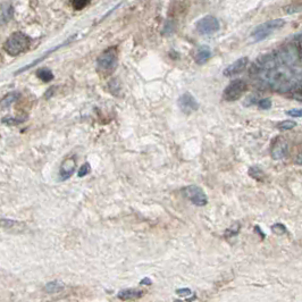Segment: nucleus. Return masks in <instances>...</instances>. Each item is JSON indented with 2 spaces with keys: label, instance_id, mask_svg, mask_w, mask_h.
<instances>
[{
  "label": "nucleus",
  "instance_id": "6e6552de",
  "mask_svg": "<svg viewBox=\"0 0 302 302\" xmlns=\"http://www.w3.org/2000/svg\"><path fill=\"white\" fill-rule=\"evenodd\" d=\"M288 152V147H287V142L284 139H281L278 137L274 141L273 146H271V158L275 160H281L284 159L285 157L287 156Z\"/></svg>",
  "mask_w": 302,
  "mask_h": 302
},
{
  "label": "nucleus",
  "instance_id": "0eeeda50",
  "mask_svg": "<svg viewBox=\"0 0 302 302\" xmlns=\"http://www.w3.org/2000/svg\"><path fill=\"white\" fill-rule=\"evenodd\" d=\"M177 103H179L181 112L185 114V115H190V114L197 112L199 109V103H198L197 99L189 92L183 93L179 98Z\"/></svg>",
  "mask_w": 302,
  "mask_h": 302
},
{
  "label": "nucleus",
  "instance_id": "a211bd4d",
  "mask_svg": "<svg viewBox=\"0 0 302 302\" xmlns=\"http://www.w3.org/2000/svg\"><path fill=\"white\" fill-rule=\"evenodd\" d=\"M64 288V285L60 282H50L45 286V290L49 293H57V292L62 291Z\"/></svg>",
  "mask_w": 302,
  "mask_h": 302
},
{
  "label": "nucleus",
  "instance_id": "c85d7f7f",
  "mask_svg": "<svg viewBox=\"0 0 302 302\" xmlns=\"http://www.w3.org/2000/svg\"><path fill=\"white\" fill-rule=\"evenodd\" d=\"M239 230H240L239 224L234 225V226L231 227L230 230H227L226 236H234V235H235V234H237V232H239Z\"/></svg>",
  "mask_w": 302,
  "mask_h": 302
},
{
  "label": "nucleus",
  "instance_id": "1a4fd4ad",
  "mask_svg": "<svg viewBox=\"0 0 302 302\" xmlns=\"http://www.w3.org/2000/svg\"><path fill=\"white\" fill-rule=\"evenodd\" d=\"M249 63V58L248 57H242V58L237 59L233 64H231L229 67L224 69V75L227 76V78H232V76H235L237 74L242 73L246 67Z\"/></svg>",
  "mask_w": 302,
  "mask_h": 302
},
{
  "label": "nucleus",
  "instance_id": "f3484780",
  "mask_svg": "<svg viewBox=\"0 0 302 302\" xmlns=\"http://www.w3.org/2000/svg\"><path fill=\"white\" fill-rule=\"evenodd\" d=\"M19 225H22L21 223H18V221H15V220H12V219H6V218H2L1 219V226H2V229H5V230H17L18 231V229L19 227H22V226H19Z\"/></svg>",
  "mask_w": 302,
  "mask_h": 302
},
{
  "label": "nucleus",
  "instance_id": "f03ea898",
  "mask_svg": "<svg viewBox=\"0 0 302 302\" xmlns=\"http://www.w3.org/2000/svg\"><path fill=\"white\" fill-rule=\"evenodd\" d=\"M30 38L23 32H14L9 35L4 45V50L11 56H18L29 48Z\"/></svg>",
  "mask_w": 302,
  "mask_h": 302
},
{
  "label": "nucleus",
  "instance_id": "dca6fc26",
  "mask_svg": "<svg viewBox=\"0 0 302 302\" xmlns=\"http://www.w3.org/2000/svg\"><path fill=\"white\" fill-rule=\"evenodd\" d=\"M249 175L256 181H259V182H264L265 181L264 172L259 168V167H257V166L251 167V168L249 169Z\"/></svg>",
  "mask_w": 302,
  "mask_h": 302
},
{
  "label": "nucleus",
  "instance_id": "6ab92c4d",
  "mask_svg": "<svg viewBox=\"0 0 302 302\" xmlns=\"http://www.w3.org/2000/svg\"><path fill=\"white\" fill-rule=\"evenodd\" d=\"M26 120V117H23V118H19V117H4L1 119L2 124H7L9 126H14L18 125V124L24 123Z\"/></svg>",
  "mask_w": 302,
  "mask_h": 302
},
{
  "label": "nucleus",
  "instance_id": "cd10ccee",
  "mask_svg": "<svg viewBox=\"0 0 302 302\" xmlns=\"http://www.w3.org/2000/svg\"><path fill=\"white\" fill-rule=\"evenodd\" d=\"M286 115L290 116V117H302V109L295 108V109L287 110Z\"/></svg>",
  "mask_w": 302,
  "mask_h": 302
},
{
  "label": "nucleus",
  "instance_id": "4468645a",
  "mask_svg": "<svg viewBox=\"0 0 302 302\" xmlns=\"http://www.w3.org/2000/svg\"><path fill=\"white\" fill-rule=\"evenodd\" d=\"M19 97H21V93L17 91H13V92L7 93V95L1 99V108L2 109L9 108L13 103L17 101V99L19 98Z\"/></svg>",
  "mask_w": 302,
  "mask_h": 302
},
{
  "label": "nucleus",
  "instance_id": "2eb2a0df",
  "mask_svg": "<svg viewBox=\"0 0 302 302\" xmlns=\"http://www.w3.org/2000/svg\"><path fill=\"white\" fill-rule=\"evenodd\" d=\"M36 76L41 80L42 82H50L53 80V74L49 68H41L36 72Z\"/></svg>",
  "mask_w": 302,
  "mask_h": 302
},
{
  "label": "nucleus",
  "instance_id": "7ed1b4c3",
  "mask_svg": "<svg viewBox=\"0 0 302 302\" xmlns=\"http://www.w3.org/2000/svg\"><path fill=\"white\" fill-rule=\"evenodd\" d=\"M285 25V21L281 18L271 19V21L265 22L263 24L258 25L257 28L253 29V31L251 32V38H252L256 42L263 41V40L267 39L271 33L278 31Z\"/></svg>",
  "mask_w": 302,
  "mask_h": 302
},
{
  "label": "nucleus",
  "instance_id": "7c9ffc66",
  "mask_svg": "<svg viewBox=\"0 0 302 302\" xmlns=\"http://www.w3.org/2000/svg\"><path fill=\"white\" fill-rule=\"evenodd\" d=\"M295 163H297L298 165L302 166V151L297 156V158H295Z\"/></svg>",
  "mask_w": 302,
  "mask_h": 302
},
{
  "label": "nucleus",
  "instance_id": "bb28decb",
  "mask_svg": "<svg viewBox=\"0 0 302 302\" xmlns=\"http://www.w3.org/2000/svg\"><path fill=\"white\" fill-rule=\"evenodd\" d=\"M108 88L110 90V92H113L114 95H117L119 91V84H118V82H117V80H112V81L109 82Z\"/></svg>",
  "mask_w": 302,
  "mask_h": 302
},
{
  "label": "nucleus",
  "instance_id": "f8f14e48",
  "mask_svg": "<svg viewBox=\"0 0 302 302\" xmlns=\"http://www.w3.org/2000/svg\"><path fill=\"white\" fill-rule=\"evenodd\" d=\"M143 294H144V292L141 291V290L127 288V290H123V291L118 292V294H117V298L120 299V300H123V301L135 300V299L142 298Z\"/></svg>",
  "mask_w": 302,
  "mask_h": 302
},
{
  "label": "nucleus",
  "instance_id": "c756f323",
  "mask_svg": "<svg viewBox=\"0 0 302 302\" xmlns=\"http://www.w3.org/2000/svg\"><path fill=\"white\" fill-rule=\"evenodd\" d=\"M191 293H192V292H191L190 288H181V290L176 291V294L181 295V297H187V295H190Z\"/></svg>",
  "mask_w": 302,
  "mask_h": 302
},
{
  "label": "nucleus",
  "instance_id": "f257e3e1",
  "mask_svg": "<svg viewBox=\"0 0 302 302\" xmlns=\"http://www.w3.org/2000/svg\"><path fill=\"white\" fill-rule=\"evenodd\" d=\"M118 62V51L116 47H110L100 53L97 59V69L103 75H110L117 67Z\"/></svg>",
  "mask_w": 302,
  "mask_h": 302
},
{
  "label": "nucleus",
  "instance_id": "9d476101",
  "mask_svg": "<svg viewBox=\"0 0 302 302\" xmlns=\"http://www.w3.org/2000/svg\"><path fill=\"white\" fill-rule=\"evenodd\" d=\"M75 167H76V162L74 157H70V158H67L64 160L59 169V179L62 181L68 180L69 177L73 175L74 170H75Z\"/></svg>",
  "mask_w": 302,
  "mask_h": 302
},
{
  "label": "nucleus",
  "instance_id": "a878e982",
  "mask_svg": "<svg viewBox=\"0 0 302 302\" xmlns=\"http://www.w3.org/2000/svg\"><path fill=\"white\" fill-rule=\"evenodd\" d=\"M89 2L90 1H88V0H73L72 5L76 11H80V9L84 8L86 5H89Z\"/></svg>",
  "mask_w": 302,
  "mask_h": 302
},
{
  "label": "nucleus",
  "instance_id": "ddd939ff",
  "mask_svg": "<svg viewBox=\"0 0 302 302\" xmlns=\"http://www.w3.org/2000/svg\"><path fill=\"white\" fill-rule=\"evenodd\" d=\"M0 19H1V24L4 25L5 23L9 22L14 16V7H13L11 2H1V8H0Z\"/></svg>",
  "mask_w": 302,
  "mask_h": 302
},
{
  "label": "nucleus",
  "instance_id": "b1692460",
  "mask_svg": "<svg viewBox=\"0 0 302 302\" xmlns=\"http://www.w3.org/2000/svg\"><path fill=\"white\" fill-rule=\"evenodd\" d=\"M257 105H258V107H259L260 109L268 110V109L271 108V101H270V99H268V98L260 99L259 101L257 102Z\"/></svg>",
  "mask_w": 302,
  "mask_h": 302
},
{
  "label": "nucleus",
  "instance_id": "393cba45",
  "mask_svg": "<svg viewBox=\"0 0 302 302\" xmlns=\"http://www.w3.org/2000/svg\"><path fill=\"white\" fill-rule=\"evenodd\" d=\"M271 231L277 235H283L284 233H286V229L283 224H275L271 226Z\"/></svg>",
  "mask_w": 302,
  "mask_h": 302
},
{
  "label": "nucleus",
  "instance_id": "5701e85b",
  "mask_svg": "<svg viewBox=\"0 0 302 302\" xmlns=\"http://www.w3.org/2000/svg\"><path fill=\"white\" fill-rule=\"evenodd\" d=\"M91 172V166H90L89 163H85L83 164V165L81 166V168H80L79 173H78V176L79 177H84L88 175V174Z\"/></svg>",
  "mask_w": 302,
  "mask_h": 302
},
{
  "label": "nucleus",
  "instance_id": "423d86ee",
  "mask_svg": "<svg viewBox=\"0 0 302 302\" xmlns=\"http://www.w3.org/2000/svg\"><path fill=\"white\" fill-rule=\"evenodd\" d=\"M219 30V21L215 16H204L197 23V31L202 35H211Z\"/></svg>",
  "mask_w": 302,
  "mask_h": 302
},
{
  "label": "nucleus",
  "instance_id": "39448f33",
  "mask_svg": "<svg viewBox=\"0 0 302 302\" xmlns=\"http://www.w3.org/2000/svg\"><path fill=\"white\" fill-rule=\"evenodd\" d=\"M182 194L186 198L187 200L191 201L194 206L203 207L208 202V198L206 193L201 187L197 185H189L182 189Z\"/></svg>",
  "mask_w": 302,
  "mask_h": 302
},
{
  "label": "nucleus",
  "instance_id": "20e7f679",
  "mask_svg": "<svg viewBox=\"0 0 302 302\" xmlns=\"http://www.w3.org/2000/svg\"><path fill=\"white\" fill-rule=\"evenodd\" d=\"M247 90V83L243 80H234L226 86L223 92V98L226 101H236L243 96Z\"/></svg>",
  "mask_w": 302,
  "mask_h": 302
},
{
  "label": "nucleus",
  "instance_id": "4be33fe9",
  "mask_svg": "<svg viewBox=\"0 0 302 302\" xmlns=\"http://www.w3.org/2000/svg\"><path fill=\"white\" fill-rule=\"evenodd\" d=\"M175 29H176L175 22L167 21L165 23V25H164V29H163L162 33L164 35H170V34H173L174 32H175Z\"/></svg>",
  "mask_w": 302,
  "mask_h": 302
},
{
  "label": "nucleus",
  "instance_id": "473e14b6",
  "mask_svg": "<svg viewBox=\"0 0 302 302\" xmlns=\"http://www.w3.org/2000/svg\"><path fill=\"white\" fill-rule=\"evenodd\" d=\"M174 302H183V301H181V300H175Z\"/></svg>",
  "mask_w": 302,
  "mask_h": 302
},
{
  "label": "nucleus",
  "instance_id": "aec40b11",
  "mask_svg": "<svg viewBox=\"0 0 302 302\" xmlns=\"http://www.w3.org/2000/svg\"><path fill=\"white\" fill-rule=\"evenodd\" d=\"M284 11L287 14H295V13L302 12V4L301 2H292V4L285 6Z\"/></svg>",
  "mask_w": 302,
  "mask_h": 302
},
{
  "label": "nucleus",
  "instance_id": "9b49d317",
  "mask_svg": "<svg viewBox=\"0 0 302 302\" xmlns=\"http://www.w3.org/2000/svg\"><path fill=\"white\" fill-rule=\"evenodd\" d=\"M211 57V50L209 47L207 46H201L197 49L196 53H194V60L199 65H203L204 63H207Z\"/></svg>",
  "mask_w": 302,
  "mask_h": 302
},
{
  "label": "nucleus",
  "instance_id": "2f4dec72",
  "mask_svg": "<svg viewBox=\"0 0 302 302\" xmlns=\"http://www.w3.org/2000/svg\"><path fill=\"white\" fill-rule=\"evenodd\" d=\"M141 284H146V285H150L151 284V280L150 278H143L142 281H141Z\"/></svg>",
  "mask_w": 302,
  "mask_h": 302
},
{
  "label": "nucleus",
  "instance_id": "412c9836",
  "mask_svg": "<svg viewBox=\"0 0 302 302\" xmlns=\"http://www.w3.org/2000/svg\"><path fill=\"white\" fill-rule=\"evenodd\" d=\"M295 126H297V123H295L294 120H290V119L283 120V122L277 124V129L281 130V131L292 130V129H294Z\"/></svg>",
  "mask_w": 302,
  "mask_h": 302
}]
</instances>
